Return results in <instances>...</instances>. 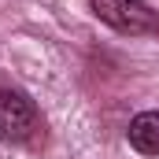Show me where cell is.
Segmentation results:
<instances>
[{
  "label": "cell",
  "mask_w": 159,
  "mask_h": 159,
  "mask_svg": "<svg viewBox=\"0 0 159 159\" xmlns=\"http://www.w3.org/2000/svg\"><path fill=\"white\" fill-rule=\"evenodd\" d=\"M89 7L100 22H107L119 34H148L159 26L156 11L144 0H89Z\"/></svg>",
  "instance_id": "1"
},
{
  "label": "cell",
  "mask_w": 159,
  "mask_h": 159,
  "mask_svg": "<svg viewBox=\"0 0 159 159\" xmlns=\"http://www.w3.org/2000/svg\"><path fill=\"white\" fill-rule=\"evenodd\" d=\"M37 129V107L19 89H0V141H26Z\"/></svg>",
  "instance_id": "2"
},
{
  "label": "cell",
  "mask_w": 159,
  "mask_h": 159,
  "mask_svg": "<svg viewBox=\"0 0 159 159\" xmlns=\"http://www.w3.org/2000/svg\"><path fill=\"white\" fill-rule=\"evenodd\" d=\"M126 137H129V144H133L141 156H159V111H141V115H133Z\"/></svg>",
  "instance_id": "3"
}]
</instances>
